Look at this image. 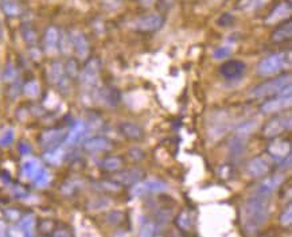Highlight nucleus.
<instances>
[{"label": "nucleus", "instance_id": "f257e3e1", "mask_svg": "<svg viewBox=\"0 0 292 237\" xmlns=\"http://www.w3.org/2000/svg\"><path fill=\"white\" fill-rule=\"evenodd\" d=\"M272 194L256 189L241 208V224L247 235H256L270 218Z\"/></svg>", "mask_w": 292, "mask_h": 237}, {"label": "nucleus", "instance_id": "f03ea898", "mask_svg": "<svg viewBox=\"0 0 292 237\" xmlns=\"http://www.w3.org/2000/svg\"><path fill=\"white\" fill-rule=\"evenodd\" d=\"M288 86H291V74L279 75V77H276L273 80L267 81L264 84L253 88L249 95H250V97H254V98H263V97H270L273 96V95H277V93L284 91Z\"/></svg>", "mask_w": 292, "mask_h": 237}, {"label": "nucleus", "instance_id": "7ed1b4c3", "mask_svg": "<svg viewBox=\"0 0 292 237\" xmlns=\"http://www.w3.org/2000/svg\"><path fill=\"white\" fill-rule=\"evenodd\" d=\"M288 64H290V54H272V55L267 57L263 61H260V64L257 65V73L261 77H268V75L279 73Z\"/></svg>", "mask_w": 292, "mask_h": 237}, {"label": "nucleus", "instance_id": "20e7f679", "mask_svg": "<svg viewBox=\"0 0 292 237\" xmlns=\"http://www.w3.org/2000/svg\"><path fill=\"white\" fill-rule=\"evenodd\" d=\"M167 190V183H164L160 179L150 178L147 181H137L134 183V186L131 189V194L134 197H141L150 193H163Z\"/></svg>", "mask_w": 292, "mask_h": 237}, {"label": "nucleus", "instance_id": "39448f33", "mask_svg": "<svg viewBox=\"0 0 292 237\" xmlns=\"http://www.w3.org/2000/svg\"><path fill=\"white\" fill-rule=\"evenodd\" d=\"M291 129V115H284V116H277V118H272L270 121L265 124L264 129H263V135L265 138H276L284 131H290Z\"/></svg>", "mask_w": 292, "mask_h": 237}, {"label": "nucleus", "instance_id": "423d86ee", "mask_svg": "<svg viewBox=\"0 0 292 237\" xmlns=\"http://www.w3.org/2000/svg\"><path fill=\"white\" fill-rule=\"evenodd\" d=\"M292 97H291V86L286 88L284 91H281L280 93H277V97L273 100H270L265 104H263L261 111L263 113H275L279 112L281 109L291 107Z\"/></svg>", "mask_w": 292, "mask_h": 237}, {"label": "nucleus", "instance_id": "0eeeda50", "mask_svg": "<svg viewBox=\"0 0 292 237\" xmlns=\"http://www.w3.org/2000/svg\"><path fill=\"white\" fill-rule=\"evenodd\" d=\"M245 70H247V66L244 62L238 61V59H232V61H227L224 65H221L220 73L224 78L234 81L240 80L245 74Z\"/></svg>", "mask_w": 292, "mask_h": 237}, {"label": "nucleus", "instance_id": "6e6552de", "mask_svg": "<svg viewBox=\"0 0 292 237\" xmlns=\"http://www.w3.org/2000/svg\"><path fill=\"white\" fill-rule=\"evenodd\" d=\"M163 24V18L159 14H147L135 21V28L140 31H157Z\"/></svg>", "mask_w": 292, "mask_h": 237}, {"label": "nucleus", "instance_id": "1a4fd4ad", "mask_svg": "<svg viewBox=\"0 0 292 237\" xmlns=\"http://www.w3.org/2000/svg\"><path fill=\"white\" fill-rule=\"evenodd\" d=\"M270 162L267 161L265 158L257 156V158H254L249 162L248 166H247V172L253 178L264 177L265 174L270 171Z\"/></svg>", "mask_w": 292, "mask_h": 237}, {"label": "nucleus", "instance_id": "9d476101", "mask_svg": "<svg viewBox=\"0 0 292 237\" xmlns=\"http://www.w3.org/2000/svg\"><path fill=\"white\" fill-rule=\"evenodd\" d=\"M65 138V132L61 131V129H53V131H49L42 136V147H44L46 151H51L57 148L60 143L64 140Z\"/></svg>", "mask_w": 292, "mask_h": 237}, {"label": "nucleus", "instance_id": "9b49d317", "mask_svg": "<svg viewBox=\"0 0 292 237\" xmlns=\"http://www.w3.org/2000/svg\"><path fill=\"white\" fill-rule=\"evenodd\" d=\"M70 41L76 48L78 58H87L88 54H89V45H88L87 38L84 37V34L80 31H73L70 35Z\"/></svg>", "mask_w": 292, "mask_h": 237}, {"label": "nucleus", "instance_id": "f8f14e48", "mask_svg": "<svg viewBox=\"0 0 292 237\" xmlns=\"http://www.w3.org/2000/svg\"><path fill=\"white\" fill-rule=\"evenodd\" d=\"M98 73H100V65H98V61H96V59L89 61L81 74V78L82 81H84V84H87V85H94L98 80Z\"/></svg>", "mask_w": 292, "mask_h": 237}, {"label": "nucleus", "instance_id": "ddd939ff", "mask_svg": "<svg viewBox=\"0 0 292 237\" xmlns=\"http://www.w3.org/2000/svg\"><path fill=\"white\" fill-rule=\"evenodd\" d=\"M291 14V4L290 3H281L270 12V15L267 18V24H276L279 22L284 21Z\"/></svg>", "mask_w": 292, "mask_h": 237}, {"label": "nucleus", "instance_id": "4468645a", "mask_svg": "<svg viewBox=\"0 0 292 237\" xmlns=\"http://www.w3.org/2000/svg\"><path fill=\"white\" fill-rule=\"evenodd\" d=\"M268 151L276 159H286V156L291 154V143L286 140H276L270 145Z\"/></svg>", "mask_w": 292, "mask_h": 237}, {"label": "nucleus", "instance_id": "2eb2a0df", "mask_svg": "<svg viewBox=\"0 0 292 237\" xmlns=\"http://www.w3.org/2000/svg\"><path fill=\"white\" fill-rule=\"evenodd\" d=\"M141 177H143V171L140 168H128L125 171L120 172L119 175L116 177V179L120 183H124V185H134L137 181H140Z\"/></svg>", "mask_w": 292, "mask_h": 237}, {"label": "nucleus", "instance_id": "dca6fc26", "mask_svg": "<svg viewBox=\"0 0 292 237\" xmlns=\"http://www.w3.org/2000/svg\"><path fill=\"white\" fill-rule=\"evenodd\" d=\"M245 139L247 138L236 135V138H233L232 142L229 143V154H230L233 159H237L244 154L245 147H247V140Z\"/></svg>", "mask_w": 292, "mask_h": 237}, {"label": "nucleus", "instance_id": "f3484780", "mask_svg": "<svg viewBox=\"0 0 292 237\" xmlns=\"http://www.w3.org/2000/svg\"><path fill=\"white\" fill-rule=\"evenodd\" d=\"M284 178L286 177H284L283 174H275V175H270V177H268L267 179H265L264 182L260 183L259 189L264 190V191H267V193L273 194L275 193L276 189L279 188L281 183H283Z\"/></svg>", "mask_w": 292, "mask_h": 237}, {"label": "nucleus", "instance_id": "a211bd4d", "mask_svg": "<svg viewBox=\"0 0 292 237\" xmlns=\"http://www.w3.org/2000/svg\"><path fill=\"white\" fill-rule=\"evenodd\" d=\"M260 121L257 118H249L241 123L236 129V135L237 136H243V138H248L249 135L253 134L256 129L259 128Z\"/></svg>", "mask_w": 292, "mask_h": 237}, {"label": "nucleus", "instance_id": "6ab92c4d", "mask_svg": "<svg viewBox=\"0 0 292 237\" xmlns=\"http://www.w3.org/2000/svg\"><path fill=\"white\" fill-rule=\"evenodd\" d=\"M85 148L90 152H101L111 148V143L104 138H94V139L88 140L85 143Z\"/></svg>", "mask_w": 292, "mask_h": 237}, {"label": "nucleus", "instance_id": "aec40b11", "mask_svg": "<svg viewBox=\"0 0 292 237\" xmlns=\"http://www.w3.org/2000/svg\"><path fill=\"white\" fill-rule=\"evenodd\" d=\"M46 50L49 53H54L57 47H58V31L54 27H50L47 32H46Z\"/></svg>", "mask_w": 292, "mask_h": 237}, {"label": "nucleus", "instance_id": "412c9836", "mask_svg": "<svg viewBox=\"0 0 292 237\" xmlns=\"http://www.w3.org/2000/svg\"><path fill=\"white\" fill-rule=\"evenodd\" d=\"M85 131H87V129H85V124L82 123V121H78L70 131V134H69L67 139H66V143H67V144H74V143H77V142L82 138V135L85 134Z\"/></svg>", "mask_w": 292, "mask_h": 237}, {"label": "nucleus", "instance_id": "4be33fe9", "mask_svg": "<svg viewBox=\"0 0 292 237\" xmlns=\"http://www.w3.org/2000/svg\"><path fill=\"white\" fill-rule=\"evenodd\" d=\"M41 168H42L41 163H39L38 161L33 159V161H27L23 163L22 172L26 178H31V179H33V178L35 177V174H37Z\"/></svg>", "mask_w": 292, "mask_h": 237}, {"label": "nucleus", "instance_id": "5701e85b", "mask_svg": "<svg viewBox=\"0 0 292 237\" xmlns=\"http://www.w3.org/2000/svg\"><path fill=\"white\" fill-rule=\"evenodd\" d=\"M120 129L127 138H131V139H136L141 135V128L134 123H123L120 125Z\"/></svg>", "mask_w": 292, "mask_h": 237}, {"label": "nucleus", "instance_id": "b1692460", "mask_svg": "<svg viewBox=\"0 0 292 237\" xmlns=\"http://www.w3.org/2000/svg\"><path fill=\"white\" fill-rule=\"evenodd\" d=\"M233 53V47L230 45H221L213 50L211 57L216 59V61H224L230 57V54Z\"/></svg>", "mask_w": 292, "mask_h": 237}, {"label": "nucleus", "instance_id": "393cba45", "mask_svg": "<svg viewBox=\"0 0 292 237\" xmlns=\"http://www.w3.org/2000/svg\"><path fill=\"white\" fill-rule=\"evenodd\" d=\"M268 1H270V0H243L240 7H241L244 11H247V12H252V11L261 8V7L267 4Z\"/></svg>", "mask_w": 292, "mask_h": 237}, {"label": "nucleus", "instance_id": "a878e982", "mask_svg": "<svg viewBox=\"0 0 292 237\" xmlns=\"http://www.w3.org/2000/svg\"><path fill=\"white\" fill-rule=\"evenodd\" d=\"M15 139V131L11 127H7L0 132V147H8Z\"/></svg>", "mask_w": 292, "mask_h": 237}, {"label": "nucleus", "instance_id": "bb28decb", "mask_svg": "<svg viewBox=\"0 0 292 237\" xmlns=\"http://www.w3.org/2000/svg\"><path fill=\"white\" fill-rule=\"evenodd\" d=\"M50 80L55 84H61L64 81V68L61 64H54L50 69Z\"/></svg>", "mask_w": 292, "mask_h": 237}, {"label": "nucleus", "instance_id": "cd10ccee", "mask_svg": "<svg viewBox=\"0 0 292 237\" xmlns=\"http://www.w3.org/2000/svg\"><path fill=\"white\" fill-rule=\"evenodd\" d=\"M34 226H35V218H34L33 215H26V217H23V220L21 221V224H19V228H21V231H22L24 235H33Z\"/></svg>", "mask_w": 292, "mask_h": 237}, {"label": "nucleus", "instance_id": "c85d7f7f", "mask_svg": "<svg viewBox=\"0 0 292 237\" xmlns=\"http://www.w3.org/2000/svg\"><path fill=\"white\" fill-rule=\"evenodd\" d=\"M33 179L38 188H45V186L50 182V174L47 172V170L41 168V170L35 174V177H34Z\"/></svg>", "mask_w": 292, "mask_h": 237}, {"label": "nucleus", "instance_id": "c756f323", "mask_svg": "<svg viewBox=\"0 0 292 237\" xmlns=\"http://www.w3.org/2000/svg\"><path fill=\"white\" fill-rule=\"evenodd\" d=\"M103 167L105 170H109V171H116V170H119L120 167H121V159L117 158V156L107 158L103 162Z\"/></svg>", "mask_w": 292, "mask_h": 237}, {"label": "nucleus", "instance_id": "7c9ffc66", "mask_svg": "<svg viewBox=\"0 0 292 237\" xmlns=\"http://www.w3.org/2000/svg\"><path fill=\"white\" fill-rule=\"evenodd\" d=\"M290 37H291V23L288 22V23H287V26H283L281 28H279V30L275 32L273 39H275L276 42H280V41H284L286 38H290Z\"/></svg>", "mask_w": 292, "mask_h": 237}, {"label": "nucleus", "instance_id": "2f4dec72", "mask_svg": "<svg viewBox=\"0 0 292 237\" xmlns=\"http://www.w3.org/2000/svg\"><path fill=\"white\" fill-rule=\"evenodd\" d=\"M62 158H64V151L60 150V148H54V150L47 151V154H46V159H47L50 163H53V165L61 163Z\"/></svg>", "mask_w": 292, "mask_h": 237}, {"label": "nucleus", "instance_id": "473e14b6", "mask_svg": "<svg viewBox=\"0 0 292 237\" xmlns=\"http://www.w3.org/2000/svg\"><path fill=\"white\" fill-rule=\"evenodd\" d=\"M24 93H26V96L28 97H37L39 95V84L37 81H30L27 82L26 85H24Z\"/></svg>", "mask_w": 292, "mask_h": 237}, {"label": "nucleus", "instance_id": "72a5a7b5", "mask_svg": "<svg viewBox=\"0 0 292 237\" xmlns=\"http://www.w3.org/2000/svg\"><path fill=\"white\" fill-rule=\"evenodd\" d=\"M178 225L179 228H182L184 231H189L191 228V215L189 212H183L182 214L178 217Z\"/></svg>", "mask_w": 292, "mask_h": 237}, {"label": "nucleus", "instance_id": "f704fd0d", "mask_svg": "<svg viewBox=\"0 0 292 237\" xmlns=\"http://www.w3.org/2000/svg\"><path fill=\"white\" fill-rule=\"evenodd\" d=\"M157 232V224H154V222H146V224L140 228V236H152V235H155Z\"/></svg>", "mask_w": 292, "mask_h": 237}, {"label": "nucleus", "instance_id": "c9c22d12", "mask_svg": "<svg viewBox=\"0 0 292 237\" xmlns=\"http://www.w3.org/2000/svg\"><path fill=\"white\" fill-rule=\"evenodd\" d=\"M280 222L284 226H290L292 222V206L288 205L287 210H284L280 215Z\"/></svg>", "mask_w": 292, "mask_h": 237}, {"label": "nucleus", "instance_id": "e433bc0d", "mask_svg": "<svg viewBox=\"0 0 292 237\" xmlns=\"http://www.w3.org/2000/svg\"><path fill=\"white\" fill-rule=\"evenodd\" d=\"M4 10H6L7 14H10V15H17V14H19V7H18L17 3H14V1H6V3H4Z\"/></svg>", "mask_w": 292, "mask_h": 237}, {"label": "nucleus", "instance_id": "4c0bfd02", "mask_svg": "<svg viewBox=\"0 0 292 237\" xmlns=\"http://www.w3.org/2000/svg\"><path fill=\"white\" fill-rule=\"evenodd\" d=\"M4 74H6V80H12V78L15 77V70H14V68H12V65H10V66L7 68Z\"/></svg>", "mask_w": 292, "mask_h": 237}, {"label": "nucleus", "instance_id": "58836bf2", "mask_svg": "<svg viewBox=\"0 0 292 237\" xmlns=\"http://www.w3.org/2000/svg\"><path fill=\"white\" fill-rule=\"evenodd\" d=\"M6 235V224L0 220V236H4Z\"/></svg>", "mask_w": 292, "mask_h": 237}]
</instances>
